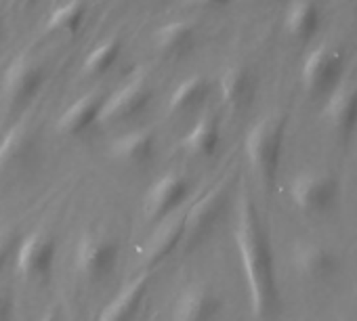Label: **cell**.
<instances>
[{"label": "cell", "mask_w": 357, "mask_h": 321, "mask_svg": "<svg viewBox=\"0 0 357 321\" xmlns=\"http://www.w3.org/2000/svg\"><path fill=\"white\" fill-rule=\"evenodd\" d=\"M221 296L206 283H192L178 294L170 321H215L221 313Z\"/></svg>", "instance_id": "14"}, {"label": "cell", "mask_w": 357, "mask_h": 321, "mask_svg": "<svg viewBox=\"0 0 357 321\" xmlns=\"http://www.w3.org/2000/svg\"><path fill=\"white\" fill-rule=\"evenodd\" d=\"M151 281V269H145L137 277H132L103 308L97 321H132L143 304V298L147 294Z\"/></svg>", "instance_id": "18"}, {"label": "cell", "mask_w": 357, "mask_h": 321, "mask_svg": "<svg viewBox=\"0 0 357 321\" xmlns=\"http://www.w3.org/2000/svg\"><path fill=\"white\" fill-rule=\"evenodd\" d=\"M185 5L196 9H223L231 5V0H185Z\"/></svg>", "instance_id": "28"}, {"label": "cell", "mask_w": 357, "mask_h": 321, "mask_svg": "<svg viewBox=\"0 0 357 321\" xmlns=\"http://www.w3.org/2000/svg\"><path fill=\"white\" fill-rule=\"evenodd\" d=\"M120 258V244L103 231H89L78 240L74 252V269L84 281H101L107 277Z\"/></svg>", "instance_id": "5"}, {"label": "cell", "mask_w": 357, "mask_h": 321, "mask_svg": "<svg viewBox=\"0 0 357 321\" xmlns=\"http://www.w3.org/2000/svg\"><path fill=\"white\" fill-rule=\"evenodd\" d=\"M234 240L240 252V260H242V269H244V277L248 285V300H250L252 317L267 319L278 311V304H280L275 263H273L269 235L261 223L257 206L246 187H242L240 202H238Z\"/></svg>", "instance_id": "1"}, {"label": "cell", "mask_w": 357, "mask_h": 321, "mask_svg": "<svg viewBox=\"0 0 357 321\" xmlns=\"http://www.w3.org/2000/svg\"><path fill=\"white\" fill-rule=\"evenodd\" d=\"M24 3H28V5H30V3H34V0H24Z\"/></svg>", "instance_id": "31"}, {"label": "cell", "mask_w": 357, "mask_h": 321, "mask_svg": "<svg viewBox=\"0 0 357 321\" xmlns=\"http://www.w3.org/2000/svg\"><path fill=\"white\" fill-rule=\"evenodd\" d=\"M338 196V181L330 171H305L290 183V200L305 214L330 210Z\"/></svg>", "instance_id": "7"}, {"label": "cell", "mask_w": 357, "mask_h": 321, "mask_svg": "<svg viewBox=\"0 0 357 321\" xmlns=\"http://www.w3.org/2000/svg\"><path fill=\"white\" fill-rule=\"evenodd\" d=\"M13 313V296L7 285L0 283V321H11Z\"/></svg>", "instance_id": "27"}, {"label": "cell", "mask_w": 357, "mask_h": 321, "mask_svg": "<svg viewBox=\"0 0 357 321\" xmlns=\"http://www.w3.org/2000/svg\"><path fill=\"white\" fill-rule=\"evenodd\" d=\"M86 0H70L68 5L59 7L45 24V30L49 34H76L84 22L86 15Z\"/></svg>", "instance_id": "24"}, {"label": "cell", "mask_w": 357, "mask_h": 321, "mask_svg": "<svg viewBox=\"0 0 357 321\" xmlns=\"http://www.w3.org/2000/svg\"><path fill=\"white\" fill-rule=\"evenodd\" d=\"M57 240L49 231H34L22 240L15 256V269L24 281L43 283L53 275Z\"/></svg>", "instance_id": "8"}, {"label": "cell", "mask_w": 357, "mask_h": 321, "mask_svg": "<svg viewBox=\"0 0 357 321\" xmlns=\"http://www.w3.org/2000/svg\"><path fill=\"white\" fill-rule=\"evenodd\" d=\"M326 97L321 116L328 130L338 141H349L357 130V82L342 80Z\"/></svg>", "instance_id": "12"}, {"label": "cell", "mask_w": 357, "mask_h": 321, "mask_svg": "<svg viewBox=\"0 0 357 321\" xmlns=\"http://www.w3.org/2000/svg\"><path fill=\"white\" fill-rule=\"evenodd\" d=\"M183 229H185V212L174 210L160 223H155V231L147 237L141 254V263L145 269H153L160 265L164 258H168L183 240Z\"/></svg>", "instance_id": "15"}, {"label": "cell", "mask_w": 357, "mask_h": 321, "mask_svg": "<svg viewBox=\"0 0 357 321\" xmlns=\"http://www.w3.org/2000/svg\"><path fill=\"white\" fill-rule=\"evenodd\" d=\"M120 53H122V40L120 38L105 40L103 45H99L97 49H93L86 55V59L82 63V74L89 78H97V76L107 74L116 65Z\"/></svg>", "instance_id": "25"}, {"label": "cell", "mask_w": 357, "mask_h": 321, "mask_svg": "<svg viewBox=\"0 0 357 321\" xmlns=\"http://www.w3.org/2000/svg\"><path fill=\"white\" fill-rule=\"evenodd\" d=\"M213 93V84L211 80H206L204 76H192L185 82H181L176 86V91L172 93L166 113L176 118V116H188L198 111L200 107L206 105L208 97Z\"/></svg>", "instance_id": "23"}, {"label": "cell", "mask_w": 357, "mask_h": 321, "mask_svg": "<svg viewBox=\"0 0 357 321\" xmlns=\"http://www.w3.org/2000/svg\"><path fill=\"white\" fill-rule=\"evenodd\" d=\"M40 321H59V317H57V311H55V308H51V311H49V313H47V315H45Z\"/></svg>", "instance_id": "30"}, {"label": "cell", "mask_w": 357, "mask_h": 321, "mask_svg": "<svg viewBox=\"0 0 357 321\" xmlns=\"http://www.w3.org/2000/svg\"><path fill=\"white\" fill-rule=\"evenodd\" d=\"M107 153L116 164L130 169L147 166L155 155V134L149 128L130 130L122 136H116L109 143Z\"/></svg>", "instance_id": "16"}, {"label": "cell", "mask_w": 357, "mask_h": 321, "mask_svg": "<svg viewBox=\"0 0 357 321\" xmlns=\"http://www.w3.org/2000/svg\"><path fill=\"white\" fill-rule=\"evenodd\" d=\"M321 26V11L315 0H294L284 17V32L296 42H309Z\"/></svg>", "instance_id": "22"}, {"label": "cell", "mask_w": 357, "mask_h": 321, "mask_svg": "<svg viewBox=\"0 0 357 321\" xmlns=\"http://www.w3.org/2000/svg\"><path fill=\"white\" fill-rule=\"evenodd\" d=\"M219 143H221L219 116L208 111L198 118V122L188 134L181 136L178 147H181L183 153L194 155V157H211L219 149Z\"/></svg>", "instance_id": "21"}, {"label": "cell", "mask_w": 357, "mask_h": 321, "mask_svg": "<svg viewBox=\"0 0 357 321\" xmlns=\"http://www.w3.org/2000/svg\"><path fill=\"white\" fill-rule=\"evenodd\" d=\"M38 151V132L30 120L15 122L0 141V179L24 171Z\"/></svg>", "instance_id": "11"}, {"label": "cell", "mask_w": 357, "mask_h": 321, "mask_svg": "<svg viewBox=\"0 0 357 321\" xmlns=\"http://www.w3.org/2000/svg\"><path fill=\"white\" fill-rule=\"evenodd\" d=\"M234 191V175L227 173L215 187L208 189L206 196H202L188 212H185V229H183V240L181 248L183 252L196 250L217 227V223L223 219L229 200Z\"/></svg>", "instance_id": "3"}, {"label": "cell", "mask_w": 357, "mask_h": 321, "mask_svg": "<svg viewBox=\"0 0 357 321\" xmlns=\"http://www.w3.org/2000/svg\"><path fill=\"white\" fill-rule=\"evenodd\" d=\"M107 99V93L93 91L76 99L57 120V132L61 136H80L84 134L93 124L99 122L103 103Z\"/></svg>", "instance_id": "17"}, {"label": "cell", "mask_w": 357, "mask_h": 321, "mask_svg": "<svg viewBox=\"0 0 357 321\" xmlns=\"http://www.w3.org/2000/svg\"><path fill=\"white\" fill-rule=\"evenodd\" d=\"M155 51L166 59L188 55L196 45V24L190 19H176L158 28L151 36Z\"/></svg>", "instance_id": "19"}, {"label": "cell", "mask_w": 357, "mask_h": 321, "mask_svg": "<svg viewBox=\"0 0 357 321\" xmlns=\"http://www.w3.org/2000/svg\"><path fill=\"white\" fill-rule=\"evenodd\" d=\"M151 99H153V86L149 84V80L145 76H137V78L128 80L116 93L107 95L99 122H105V124L128 122V120L141 116L147 109V105L151 103Z\"/></svg>", "instance_id": "10"}, {"label": "cell", "mask_w": 357, "mask_h": 321, "mask_svg": "<svg viewBox=\"0 0 357 321\" xmlns=\"http://www.w3.org/2000/svg\"><path fill=\"white\" fill-rule=\"evenodd\" d=\"M284 141H286V116L284 113L263 116L250 126L244 139V151L248 157V164L265 189H271L275 183V177L282 164Z\"/></svg>", "instance_id": "2"}, {"label": "cell", "mask_w": 357, "mask_h": 321, "mask_svg": "<svg viewBox=\"0 0 357 321\" xmlns=\"http://www.w3.org/2000/svg\"><path fill=\"white\" fill-rule=\"evenodd\" d=\"M5 32H7V17H5V11L0 9V42L5 38Z\"/></svg>", "instance_id": "29"}, {"label": "cell", "mask_w": 357, "mask_h": 321, "mask_svg": "<svg viewBox=\"0 0 357 321\" xmlns=\"http://www.w3.org/2000/svg\"><path fill=\"white\" fill-rule=\"evenodd\" d=\"M344 57L332 45L315 47L303 61L301 86L307 97H324L342 82Z\"/></svg>", "instance_id": "6"}, {"label": "cell", "mask_w": 357, "mask_h": 321, "mask_svg": "<svg viewBox=\"0 0 357 321\" xmlns=\"http://www.w3.org/2000/svg\"><path fill=\"white\" fill-rule=\"evenodd\" d=\"M45 78V68L36 59L28 55L15 57L5 70L3 82H0V105L5 107V116L11 118L26 109L43 88Z\"/></svg>", "instance_id": "4"}, {"label": "cell", "mask_w": 357, "mask_h": 321, "mask_svg": "<svg viewBox=\"0 0 357 321\" xmlns=\"http://www.w3.org/2000/svg\"><path fill=\"white\" fill-rule=\"evenodd\" d=\"M292 267L307 281H324L336 273L338 258L317 240H298L292 248Z\"/></svg>", "instance_id": "13"}, {"label": "cell", "mask_w": 357, "mask_h": 321, "mask_svg": "<svg viewBox=\"0 0 357 321\" xmlns=\"http://www.w3.org/2000/svg\"><path fill=\"white\" fill-rule=\"evenodd\" d=\"M219 91H221V101L227 109L242 111L252 103L257 93V82L246 65H231L223 72L219 80Z\"/></svg>", "instance_id": "20"}, {"label": "cell", "mask_w": 357, "mask_h": 321, "mask_svg": "<svg viewBox=\"0 0 357 321\" xmlns=\"http://www.w3.org/2000/svg\"><path fill=\"white\" fill-rule=\"evenodd\" d=\"M20 244V237L13 229H3L0 231V273L7 267L9 258L13 256L15 248Z\"/></svg>", "instance_id": "26"}, {"label": "cell", "mask_w": 357, "mask_h": 321, "mask_svg": "<svg viewBox=\"0 0 357 321\" xmlns=\"http://www.w3.org/2000/svg\"><path fill=\"white\" fill-rule=\"evenodd\" d=\"M190 196V181L178 173H166L155 183L149 185L145 200H143V214L145 221L155 225L174 210L181 208V204Z\"/></svg>", "instance_id": "9"}]
</instances>
